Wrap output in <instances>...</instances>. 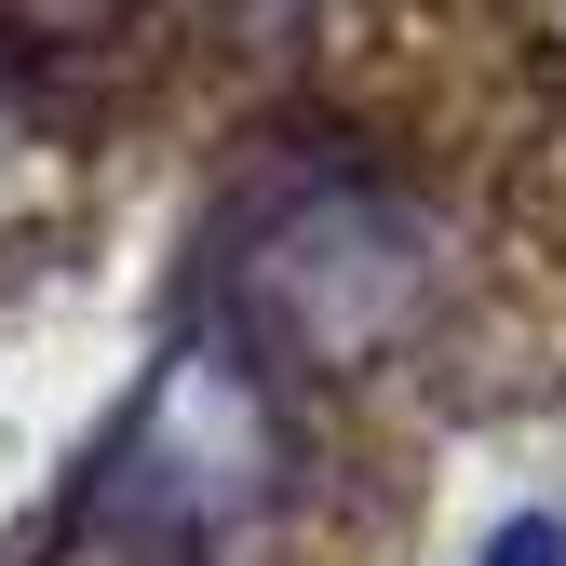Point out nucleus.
<instances>
[{
  "label": "nucleus",
  "instance_id": "f257e3e1",
  "mask_svg": "<svg viewBox=\"0 0 566 566\" xmlns=\"http://www.w3.org/2000/svg\"><path fill=\"white\" fill-rule=\"evenodd\" d=\"M230 311H243V350H270V365H378L432 311V230L378 176H311L230 256Z\"/></svg>",
  "mask_w": 566,
  "mask_h": 566
},
{
  "label": "nucleus",
  "instance_id": "f03ea898",
  "mask_svg": "<svg viewBox=\"0 0 566 566\" xmlns=\"http://www.w3.org/2000/svg\"><path fill=\"white\" fill-rule=\"evenodd\" d=\"M122 28V0H0V41H95Z\"/></svg>",
  "mask_w": 566,
  "mask_h": 566
},
{
  "label": "nucleus",
  "instance_id": "7ed1b4c3",
  "mask_svg": "<svg viewBox=\"0 0 566 566\" xmlns=\"http://www.w3.org/2000/svg\"><path fill=\"white\" fill-rule=\"evenodd\" d=\"M202 14H217L230 41H256V54H283V41L311 28V0H202Z\"/></svg>",
  "mask_w": 566,
  "mask_h": 566
},
{
  "label": "nucleus",
  "instance_id": "20e7f679",
  "mask_svg": "<svg viewBox=\"0 0 566 566\" xmlns=\"http://www.w3.org/2000/svg\"><path fill=\"white\" fill-rule=\"evenodd\" d=\"M485 566H566V526L553 513H513L500 539H485Z\"/></svg>",
  "mask_w": 566,
  "mask_h": 566
}]
</instances>
